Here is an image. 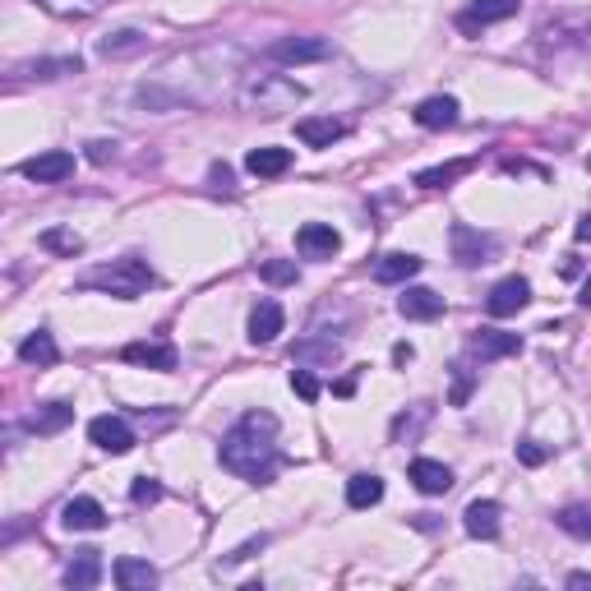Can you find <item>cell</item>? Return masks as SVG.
Returning a JSON list of instances; mask_svg holds the SVG:
<instances>
[{
	"label": "cell",
	"mask_w": 591,
	"mask_h": 591,
	"mask_svg": "<svg viewBox=\"0 0 591 591\" xmlns=\"http://www.w3.org/2000/svg\"><path fill=\"white\" fill-rule=\"evenodd\" d=\"M121 361L125 365H139V370H157V374H167V370H176V347L171 342H130V347L121 351Z\"/></svg>",
	"instance_id": "cell-11"
},
{
	"label": "cell",
	"mask_w": 591,
	"mask_h": 591,
	"mask_svg": "<svg viewBox=\"0 0 591 591\" xmlns=\"http://www.w3.org/2000/svg\"><path fill=\"white\" fill-rule=\"evenodd\" d=\"M587 171H591V157H587Z\"/></svg>",
	"instance_id": "cell-48"
},
{
	"label": "cell",
	"mask_w": 591,
	"mask_h": 591,
	"mask_svg": "<svg viewBox=\"0 0 591 591\" xmlns=\"http://www.w3.org/2000/svg\"><path fill=\"white\" fill-rule=\"evenodd\" d=\"M51 14H61V19H88V14H97L107 0H42Z\"/></svg>",
	"instance_id": "cell-36"
},
{
	"label": "cell",
	"mask_w": 591,
	"mask_h": 591,
	"mask_svg": "<svg viewBox=\"0 0 591 591\" xmlns=\"http://www.w3.org/2000/svg\"><path fill=\"white\" fill-rule=\"evenodd\" d=\"M287 328V314H282L278 301H259L250 310V342L254 347H268V342H278V333Z\"/></svg>",
	"instance_id": "cell-14"
},
{
	"label": "cell",
	"mask_w": 591,
	"mask_h": 591,
	"mask_svg": "<svg viewBox=\"0 0 591 591\" xmlns=\"http://www.w3.org/2000/svg\"><path fill=\"white\" fill-rule=\"evenodd\" d=\"M448 245H453V259H458L462 268H481V264H490L495 259V236H485V231H476V227H467V222H453L448 227Z\"/></svg>",
	"instance_id": "cell-5"
},
{
	"label": "cell",
	"mask_w": 591,
	"mask_h": 591,
	"mask_svg": "<svg viewBox=\"0 0 591 591\" xmlns=\"http://www.w3.org/2000/svg\"><path fill=\"white\" fill-rule=\"evenodd\" d=\"M19 361L37 365V370H47V365L61 361V347H56V338H51V333H42V328H37V333H28V338L19 342Z\"/></svg>",
	"instance_id": "cell-27"
},
{
	"label": "cell",
	"mask_w": 591,
	"mask_h": 591,
	"mask_svg": "<svg viewBox=\"0 0 591 591\" xmlns=\"http://www.w3.org/2000/svg\"><path fill=\"white\" fill-rule=\"evenodd\" d=\"M88 439H93L102 453H111V458H121V453L134 448V430L125 416H93V421H88Z\"/></svg>",
	"instance_id": "cell-8"
},
{
	"label": "cell",
	"mask_w": 591,
	"mask_h": 591,
	"mask_svg": "<svg viewBox=\"0 0 591 591\" xmlns=\"http://www.w3.org/2000/svg\"><path fill=\"white\" fill-rule=\"evenodd\" d=\"M430 416H435V407L430 402H416V407H407L393 421V444H411V439H421V430L430 425Z\"/></svg>",
	"instance_id": "cell-30"
},
{
	"label": "cell",
	"mask_w": 591,
	"mask_h": 591,
	"mask_svg": "<svg viewBox=\"0 0 591 591\" xmlns=\"http://www.w3.org/2000/svg\"><path fill=\"white\" fill-rule=\"evenodd\" d=\"M264 545H268V536H250V541H245V545H236V550H231V555L222 559V564H245V559H250V555H259Z\"/></svg>",
	"instance_id": "cell-41"
},
{
	"label": "cell",
	"mask_w": 591,
	"mask_h": 591,
	"mask_svg": "<svg viewBox=\"0 0 591 591\" xmlns=\"http://www.w3.org/2000/svg\"><path fill=\"white\" fill-rule=\"evenodd\" d=\"M291 388H296L305 402H319V379H314L305 365H296V370H291Z\"/></svg>",
	"instance_id": "cell-38"
},
{
	"label": "cell",
	"mask_w": 591,
	"mask_h": 591,
	"mask_svg": "<svg viewBox=\"0 0 591 591\" xmlns=\"http://www.w3.org/2000/svg\"><path fill=\"white\" fill-rule=\"evenodd\" d=\"M42 250L74 259V254H84V236H79V231H65V227H51V231H42Z\"/></svg>",
	"instance_id": "cell-34"
},
{
	"label": "cell",
	"mask_w": 591,
	"mask_h": 591,
	"mask_svg": "<svg viewBox=\"0 0 591 591\" xmlns=\"http://www.w3.org/2000/svg\"><path fill=\"white\" fill-rule=\"evenodd\" d=\"M218 462L250 485H273L282 471V448H278V421L268 411H250L236 430H227L218 444Z\"/></svg>",
	"instance_id": "cell-1"
},
{
	"label": "cell",
	"mask_w": 591,
	"mask_h": 591,
	"mask_svg": "<svg viewBox=\"0 0 591 591\" xmlns=\"http://www.w3.org/2000/svg\"><path fill=\"white\" fill-rule=\"evenodd\" d=\"M328 56H333L328 37H278L268 47V61L278 65H314V61H328Z\"/></svg>",
	"instance_id": "cell-6"
},
{
	"label": "cell",
	"mask_w": 591,
	"mask_h": 591,
	"mask_svg": "<svg viewBox=\"0 0 591 591\" xmlns=\"http://www.w3.org/2000/svg\"><path fill=\"white\" fill-rule=\"evenodd\" d=\"M116 587L121 591H153L157 587V568L148 564V559H134V555H125V559H116Z\"/></svg>",
	"instance_id": "cell-25"
},
{
	"label": "cell",
	"mask_w": 591,
	"mask_h": 591,
	"mask_svg": "<svg viewBox=\"0 0 591 591\" xmlns=\"http://www.w3.org/2000/svg\"><path fill=\"white\" fill-rule=\"evenodd\" d=\"M578 305H587V310H591V278L582 282V291H578Z\"/></svg>",
	"instance_id": "cell-47"
},
{
	"label": "cell",
	"mask_w": 591,
	"mask_h": 591,
	"mask_svg": "<svg viewBox=\"0 0 591 591\" xmlns=\"http://www.w3.org/2000/svg\"><path fill=\"white\" fill-rule=\"evenodd\" d=\"M102 582V550H74V559L65 564V587L88 591Z\"/></svg>",
	"instance_id": "cell-21"
},
{
	"label": "cell",
	"mask_w": 591,
	"mask_h": 591,
	"mask_svg": "<svg viewBox=\"0 0 591 591\" xmlns=\"http://www.w3.org/2000/svg\"><path fill=\"white\" fill-rule=\"evenodd\" d=\"M471 398V370L467 365H458V388H453V407H467Z\"/></svg>",
	"instance_id": "cell-43"
},
{
	"label": "cell",
	"mask_w": 591,
	"mask_h": 591,
	"mask_svg": "<svg viewBox=\"0 0 591 591\" xmlns=\"http://www.w3.org/2000/svg\"><path fill=\"white\" fill-rule=\"evenodd\" d=\"M398 314L402 319H439V314H444V296L430 287H402Z\"/></svg>",
	"instance_id": "cell-20"
},
{
	"label": "cell",
	"mask_w": 591,
	"mask_h": 591,
	"mask_svg": "<svg viewBox=\"0 0 591 591\" xmlns=\"http://www.w3.org/2000/svg\"><path fill=\"white\" fill-rule=\"evenodd\" d=\"M84 61L79 56H51V61H28V65H14L19 79H65V74H79Z\"/></svg>",
	"instance_id": "cell-28"
},
{
	"label": "cell",
	"mask_w": 591,
	"mask_h": 591,
	"mask_svg": "<svg viewBox=\"0 0 591 591\" xmlns=\"http://www.w3.org/2000/svg\"><path fill=\"white\" fill-rule=\"evenodd\" d=\"M148 51V37L139 28H121V33H111L97 42V56L102 61H130V56H144Z\"/></svg>",
	"instance_id": "cell-22"
},
{
	"label": "cell",
	"mask_w": 591,
	"mask_h": 591,
	"mask_svg": "<svg viewBox=\"0 0 591 591\" xmlns=\"http://www.w3.org/2000/svg\"><path fill=\"white\" fill-rule=\"evenodd\" d=\"M342 134H347V125L333 121V116H305V121H296V139L305 148H333Z\"/></svg>",
	"instance_id": "cell-19"
},
{
	"label": "cell",
	"mask_w": 591,
	"mask_h": 591,
	"mask_svg": "<svg viewBox=\"0 0 591 591\" xmlns=\"http://www.w3.org/2000/svg\"><path fill=\"white\" fill-rule=\"evenodd\" d=\"M522 351V338L518 333H499V328H481L471 338V356L476 361H504V356H518Z\"/></svg>",
	"instance_id": "cell-16"
},
{
	"label": "cell",
	"mask_w": 591,
	"mask_h": 591,
	"mask_svg": "<svg viewBox=\"0 0 591 591\" xmlns=\"http://www.w3.org/2000/svg\"><path fill=\"white\" fill-rule=\"evenodd\" d=\"M536 42L545 51H591V14L587 10H568V14H555L536 28Z\"/></svg>",
	"instance_id": "cell-4"
},
{
	"label": "cell",
	"mask_w": 591,
	"mask_h": 591,
	"mask_svg": "<svg viewBox=\"0 0 591 591\" xmlns=\"http://www.w3.org/2000/svg\"><path fill=\"white\" fill-rule=\"evenodd\" d=\"M111 157H116V139H93V144H88V162H93V167H107Z\"/></svg>",
	"instance_id": "cell-42"
},
{
	"label": "cell",
	"mask_w": 591,
	"mask_h": 591,
	"mask_svg": "<svg viewBox=\"0 0 591 591\" xmlns=\"http://www.w3.org/2000/svg\"><path fill=\"white\" fill-rule=\"evenodd\" d=\"M499 518H504V508H499L495 499H471L467 513H462V527H467V536H476V541H495Z\"/></svg>",
	"instance_id": "cell-13"
},
{
	"label": "cell",
	"mask_w": 591,
	"mask_h": 591,
	"mask_svg": "<svg viewBox=\"0 0 591 591\" xmlns=\"http://www.w3.org/2000/svg\"><path fill=\"white\" fill-rule=\"evenodd\" d=\"M305 97V88L296 79H282V74H254L250 84H245L241 102L259 107V116H282L287 107H296Z\"/></svg>",
	"instance_id": "cell-3"
},
{
	"label": "cell",
	"mask_w": 591,
	"mask_h": 591,
	"mask_svg": "<svg viewBox=\"0 0 591 591\" xmlns=\"http://www.w3.org/2000/svg\"><path fill=\"white\" fill-rule=\"evenodd\" d=\"M296 250L305 254V259H333V254L342 250V236L328 222H305L301 231H296Z\"/></svg>",
	"instance_id": "cell-12"
},
{
	"label": "cell",
	"mask_w": 591,
	"mask_h": 591,
	"mask_svg": "<svg viewBox=\"0 0 591 591\" xmlns=\"http://www.w3.org/2000/svg\"><path fill=\"white\" fill-rule=\"evenodd\" d=\"M421 254H411V250H393L384 254L379 264H374V282H384V287H398V282H411L416 273H421Z\"/></svg>",
	"instance_id": "cell-15"
},
{
	"label": "cell",
	"mask_w": 591,
	"mask_h": 591,
	"mask_svg": "<svg viewBox=\"0 0 591 591\" xmlns=\"http://www.w3.org/2000/svg\"><path fill=\"white\" fill-rule=\"evenodd\" d=\"M559 531H568V536H578V541H591V504H564L555 513Z\"/></svg>",
	"instance_id": "cell-33"
},
{
	"label": "cell",
	"mask_w": 591,
	"mask_h": 591,
	"mask_svg": "<svg viewBox=\"0 0 591 591\" xmlns=\"http://www.w3.org/2000/svg\"><path fill=\"white\" fill-rule=\"evenodd\" d=\"M259 278H264L268 287H291V282L301 278V273H296V264H291V259H264V264H259Z\"/></svg>",
	"instance_id": "cell-35"
},
{
	"label": "cell",
	"mask_w": 591,
	"mask_h": 591,
	"mask_svg": "<svg viewBox=\"0 0 591 591\" xmlns=\"http://www.w3.org/2000/svg\"><path fill=\"white\" fill-rule=\"evenodd\" d=\"M518 10H522V0H476V5H467V10L458 14V28L467 37H476L481 28L504 24V19H513Z\"/></svg>",
	"instance_id": "cell-9"
},
{
	"label": "cell",
	"mask_w": 591,
	"mask_h": 591,
	"mask_svg": "<svg viewBox=\"0 0 591 591\" xmlns=\"http://www.w3.org/2000/svg\"><path fill=\"white\" fill-rule=\"evenodd\" d=\"M411 116H416L421 130H448V125H458V97H448V93L425 97V102H416Z\"/></svg>",
	"instance_id": "cell-17"
},
{
	"label": "cell",
	"mask_w": 591,
	"mask_h": 591,
	"mask_svg": "<svg viewBox=\"0 0 591 591\" xmlns=\"http://www.w3.org/2000/svg\"><path fill=\"white\" fill-rule=\"evenodd\" d=\"M19 176H28V181H37V185H61V181H70L74 176V153H65V148L37 153L19 167Z\"/></svg>",
	"instance_id": "cell-7"
},
{
	"label": "cell",
	"mask_w": 591,
	"mask_h": 591,
	"mask_svg": "<svg viewBox=\"0 0 591 591\" xmlns=\"http://www.w3.org/2000/svg\"><path fill=\"white\" fill-rule=\"evenodd\" d=\"M545 458H550V448H541L536 439H522V444H518V462H522V467H541Z\"/></svg>",
	"instance_id": "cell-40"
},
{
	"label": "cell",
	"mask_w": 591,
	"mask_h": 591,
	"mask_svg": "<svg viewBox=\"0 0 591 591\" xmlns=\"http://www.w3.org/2000/svg\"><path fill=\"white\" fill-rule=\"evenodd\" d=\"M208 190L213 194H236V176H231L227 162H213V167H208Z\"/></svg>",
	"instance_id": "cell-37"
},
{
	"label": "cell",
	"mask_w": 591,
	"mask_h": 591,
	"mask_svg": "<svg viewBox=\"0 0 591 591\" xmlns=\"http://www.w3.org/2000/svg\"><path fill=\"white\" fill-rule=\"evenodd\" d=\"M130 499L134 504H157V499H162V485H157L153 476H139V481L130 485Z\"/></svg>",
	"instance_id": "cell-39"
},
{
	"label": "cell",
	"mask_w": 591,
	"mask_h": 591,
	"mask_svg": "<svg viewBox=\"0 0 591 591\" xmlns=\"http://www.w3.org/2000/svg\"><path fill=\"white\" fill-rule=\"evenodd\" d=\"M471 162L462 157V162H444V167H425L416 171V190H448V185L458 181V176H467Z\"/></svg>",
	"instance_id": "cell-31"
},
{
	"label": "cell",
	"mask_w": 591,
	"mask_h": 591,
	"mask_svg": "<svg viewBox=\"0 0 591 591\" xmlns=\"http://www.w3.org/2000/svg\"><path fill=\"white\" fill-rule=\"evenodd\" d=\"M70 421H74L70 402H42V407L28 416V430H33V435H61V430H70Z\"/></svg>",
	"instance_id": "cell-26"
},
{
	"label": "cell",
	"mask_w": 591,
	"mask_h": 591,
	"mask_svg": "<svg viewBox=\"0 0 591 591\" xmlns=\"http://www.w3.org/2000/svg\"><path fill=\"white\" fill-rule=\"evenodd\" d=\"M411 356H416V351H411V347H407V342H398V347H393V361H398V365H407V361H411Z\"/></svg>",
	"instance_id": "cell-45"
},
{
	"label": "cell",
	"mask_w": 591,
	"mask_h": 591,
	"mask_svg": "<svg viewBox=\"0 0 591 591\" xmlns=\"http://www.w3.org/2000/svg\"><path fill=\"white\" fill-rule=\"evenodd\" d=\"M153 282H157L153 268H148L139 254H125V259H111V264L88 268L84 278H79V287L107 291V296H116V301H139Z\"/></svg>",
	"instance_id": "cell-2"
},
{
	"label": "cell",
	"mask_w": 591,
	"mask_h": 591,
	"mask_svg": "<svg viewBox=\"0 0 591 591\" xmlns=\"http://www.w3.org/2000/svg\"><path fill=\"white\" fill-rule=\"evenodd\" d=\"M411 481H416L421 495H448V490H453V471L435 458H416L411 462Z\"/></svg>",
	"instance_id": "cell-24"
},
{
	"label": "cell",
	"mask_w": 591,
	"mask_h": 591,
	"mask_svg": "<svg viewBox=\"0 0 591 591\" xmlns=\"http://www.w3.org/2000/svg\"><path fill=\"white\" fill-rule=\"evenodd\" d=\"M379 499H384V481H379V476L361 471V476H351L347 481V504L351 508H374Z\"/></svg>",
	"instance_id": "cell-32"
},
{
	"label": "cell",
	"mask_w": 591,
	"mask_h": 591,
	"mask_svg": "<svg viewBox=\"0 0 591 591\" xmlns=\"http://www.w3.org/2000/svg\"><path fill=\"white\" fill-rule=\"evenodd\" d=\"M61 522H65V531H102L107 527V508L97 504V499L79 495L61 508Z\"/></svg>",
	"instance_id": "cell-18"
},
{
	"label": "cell",
	"mask_w": 591,
	"mask_h": 591,
	"mask_svg": "<svg viewBox=\"0 0 591 591\" xmlns=\"http://www.w3.org/2000/svg\"><path fill=\"white\" fill-rule=\"evenodd\" d=\"M245 167H250V176H282V171L291 167V148H278V144L250 148Z\"/></svg>",
	"instance_id": "cell-29"
},
{
	"label": "cell",
	"mask_w": 591,
	"mask_h": 591,
	"mask_svg": "<svg viewBox=\"0 0 591 591\" xmlns=\"http://www.w3.org/2000/svg\"><path fill=\"white\" fill-rule=\"evenodd\" d=\"M578 241H591V213L578 222Z\"/></svg>",
	"instance_id": "cell-46"
},
{
	"label": "cell",
	"mask_w": 591,
	"mask_h": 591,
	"mask_svg": "<svg viewBox=\"0 0 591 591\" xmlns=\"http://www.w3.org/2000/svg\"><path fill=\"white\" fill-rule=\"evenodd\" d=\"M342 361V342L333 338H301L296 347H291V365H338Z\"/></svg>",
	"instance_id": "cell-23"
},
{
	"label": "cell",
	"mask_w": 591,
	"mask_h": 591,
	"mask_svg": "<svg viewBox=\"0 0 591 591\" xmlns=\"http://www.w3.org/2000/svg\"><path fill=\"white\" fill-rule=\"evenodd\" d=\"M568 587H573V591H591V573H568Z\"/></svg>",
	"instance_id": "cell-44"
},
{
	"label": "cell",
	"mask_w": 591,
	"mask_h": 591,
	"mask_svg": "<svg viewBox=\"0 0 591 591\" xmlns=\"http://www.w3.org/2000/svg\"><path fill=\"white\" fill-rule=\"evenodd\" d=\"M531 305V282L527 278H504L490 287V296H485V310L495 314V319H508V314H522Z\"/></svg>",
	"instance_id": "cell-10"
}]
</instances>
